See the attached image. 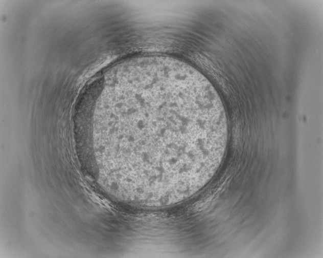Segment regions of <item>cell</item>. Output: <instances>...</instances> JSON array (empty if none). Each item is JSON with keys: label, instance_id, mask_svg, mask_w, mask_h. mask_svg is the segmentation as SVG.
<instances>
[{"label": "cell", "instance_id": "obj_1", "mask_svg": "<svg viewBox=\"0 0 323 258\" xmlns=\"http://www.w3.org/2000/svg\"><path fill=\"white\" fill-rule=\"evenodd\" d=\"M121 96L124 117L130 121L138 183L167 188L200 182L212 175L227 140L225 110L212 85L150 74L129 83Z\"/></svg>", "mask_w": 323, "mask_h": 258}]
</instances>
